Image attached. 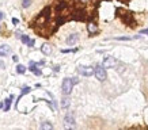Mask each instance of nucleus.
Instances as JSON below:
<instances>
[{
    "label": "nucleus",
    "mask_w": 148,
    "mask_h": 130,
    "mask_svg": "<svg viewBox=\"0 0 148 130\" xmlns=\"http://www.w3.org/2000/svg\"><path fill=\"white\" fill-rule=\"evenodd\" d=\"M78 72L80 73V75H83V76H93L94 75V68L93 67H83V65H80V67L78 68Z\"/></svg>",
    "instance_id": "423d86ee"
},
{
    "label": "nucleus",
    "mask_w": 148,
    "mask_h": 130,
    "mask_svg": "<svg viewBox=\"0 0 148 130\" xmlns=\"http://www.w3.org/2000/svg\"><path fill=\"white\" fill-rule=\"evenodd\" d=\"M71 18H72L73 20L83 22V20H86V18H87V12H86V10H83V8L73 10V12L71 14Z\"/></svg>",
    "instance_id": "f03ea898"
},
{
    "label": "nucleus",
    "mask_w": 148,
    "mask_h": 130,
    "mask_svg": "<svg viewBox=\"0 0 148 130\" xmlns=\"http://www.w3.org/2000/svg\"><path fill=\"white\" fill-rule=\"evenodd\" d=\"M76 50H78V49H73L72 52H76ZM61 53H69V50H63V52H61Z\"/></svg>",
    "instance_id": "b1692460"
},
{
    "label": "nucleus",
    "mask_w": 148,
    "mask_h": 130,
    "mask_svg": "<svg viewBox=\"0 0 148 130\" xmlns=\"http://www.w3.org/2000/svg\"><path fill=\"white\" fill-rule=\"evenodd\" d=\"M94 75L96 76V79L98 80H101V81H103V80H106V69H105L103 67H101V65H98V67H95L94 68Z\"/></svg>",
    "instance_id": "20e7f679"
},
{
    "label": "nucleus",
    "mask_w": 148,
    "mask_h": 130,
    "mask_svg": "<svg viewBox=\"0 0 148 130\" xmlns=\"http://www.w3.org/2000/svg\"><path fill=\"white\" fill-rule=\"evenodd\" d=\"M33 72H34V75H35V76H41V75H42V72H41L40 69H37V68H35V69L33 71Z\"/></svg>",
    "instance_id": "412c9836"
},
{
    "label": "nucleus",
    "mask_w": 148,
    "mask_h": 130,
    "mask_svg": "<svg viewBox=\"0 0 148 130\" xmlns=\"http://www.w3.org/2000/svg\"><path fill=\"white\" fill-rule=\"evenodd\" d=\"M141 33H143V34H147V35H148V29H145V30H143V31H141Z\"/></svg>",
    "instance_id": "393cba45"
},
{
    "label": "nucleus",
    "mask_w": 148,
    "mask_h": 130,
    "mask_svg": "<svg viewBox=\"0 0 148 130\" xmlns=\"http://www.w3.org/2000/svg\"><path fill=\"white\" fill-rule=\"evenodd\" d=\"M11 53V47L8 45H1L0 46V56H8Z\"/></svg>",
    "instance_id": "1a4fd4ad"
},
{
    "label": "nucleus",
    "mask_w": 148,
    "mask_h": 130,
    "mask_svg": "<svg viewBox=\"0 0 148 130\" xmlns=\"http://www.w3.org/2000/svg\"><path fill=\"white\" fill-rule=\"evenodd\" d=\"M27 45H29V46H34V41H33V39H30Z\"/></svg>",
    "instance_id": "5701e85b"
},
{
    "label": "nucleus",
    "mask_w": 148,
    "mask_h": 130,
    "mask_svg": "<svg viewBox=\"0 0 148 130\" xmlns=\"http://www.w3.org/2000/svg\"><path fill=\"white\" fill-rule=\"evenodd\" d=\"M20 38H22V42H23V43H26V45L29 43V41H30V38L27 37V35H22Z\"/></svg>",
    "instance_id": "6ab92c4d"
},
{
    "label": "nucleus",
    "mask_w": 148,
    "mask_h": 130,
    "mask_svg": "<svg viewBox=\"0 0 148 130\" xmlns=\"http://www.w3.org/2000/svg\"><path fill=\"white\" fill-rule=\"evenodd\" d=\"M78 41H79V34H78V33H73V34L68 35V38H67V43H68V45H75Z\"/></svg>",
    "instance_id": "6e6552de"
},
{
    "label": "nucleus",
    "mask_w": 148,
    "mask_h": 130,
    "mask_svg": "<svg viewBox=\"0 0 148 130\" xmlns=\"http://www.w3.org/2000/svg\"><path fill=\"white\" fill-rule=\"evenodd\" d=\"M72 88H73V81L72 79H64L63 80V85H61V91H63V94L64 95H69L71 92H72Z\"/></svg>",
    "instance_id": "7ed1b4c3"
},
{
    "label": "nucleus",
    "mask_w": 148,
    "mask_h": 130,
    "mask_svg": "<svg viewBox=\"0 0 148 130\" xmlns=\"http://www.w3.org/2000/svg\"><path fill=\"white\" fill-rule=\"evenodd\" d=\"M87 30H88V33H90V35H95V34H98V31H99L98 26H96L94 22H90V23L87 24Z\"/></svg>",
    "instance_id": "0eeeda50"
},
{
    "label": "nucleus",
    "mask_w": 148,
    "mask_h": 130,
    "mask_svg": "<svg viewBox=\"0 0 148 130\" xmlns=\"http://www.w3.org/2000/svg\"><path fill=\"white\" fill-rule=\"evenodd\" d=\"M3 16H4V15H3V12H0V20L3 19Z\"/></svg>",
    "instance_id": "a878e982"
},
{
    "label": "nucleus",
    "mask_w": 148,
    "mask_h": 130,
    "mask_svg": "<svg viewBox=\"0 0 148 130\" xmlns=\"http://www.w3.org/2000/svg\"><path fill=\"white\" fill-rule=\"evenodd\" d=\"M12 23H14V24H18V23H19V20H18L16 18H12Z\"/></svg>",
    "instance_id": "4be33fe9"
},
{
    "label": "nucleus",
    "mask_w": 148,
    "mask_h": 130,
    "mask_svg": "<svg viewBox=\"0 0 148 130\" xmlns=\"http://www.w3.org/2000/svg\"><path fill=\"white\" fill-rule=\"evenodd\" d=\"M64 8H67V3H65V1H61V3L56 7V11H57V12H61Z\"/></svg>",
    "instance_id": "4468645a"
},
{
    "label": "nucleus",
    "mask_w": 148,
    "mask_h": 130,
    "mask_svg": "<svg viewBox=\"0 0 148 130\" xmlns=\"http://www.w3.org/2000/svg\"><path fill=\"white\" fill-rule=\"evenodd\" d=\"M41 52L44 53V54H50L52 53V46H50L49 43H44L41 46Z\"/></svg>",
    "instance_id": "9b49d317"
},
{
    "label": "nucleus",
    "mask_w": 148,
    "mask_h": 130,
    "mask_svg": "<svg viewBox=\"0 0 148 130\" xmlns=\"http://www.w3.org/2000/svg\"><path fill=\"white\" fill-rule=\"evenodd\" d=\"M41 129H53V125L52 123H49V122H42L41 123Z\"/></svg>",
    "instance_id": "2eb2a0df"
},
{
    "label": "nucleus",
    "mask_w": 148,
    "mask_h": 130,
    "mask_svg": "<svg viewBox=\"0 0 148 130\" xmlns=\"http://www.w3.org/2000/svg\"><path fill=\"white\" fill-rule=\"evenodd\" d=\"M11 100H12V96L11 98H8L6 100V107H4V111H8L10 110V106H11Z\"/></svg>",
    "instance_id": "a211bd4d"
},
{
    "label": "nucleus",
    "mask_w": 148,
    "mask_h": 130,
    "mask_svg": "<svg viewBox=\"0 0 148 130\" xmlns=\"http://www.w3.org/2000/svg\"><path fill=\"white\" fill-rule=\"evenodd\" d=\"M27 92H30V88H29V87H26V88H23V91H22V95L19 96V99L22 98V96H23L25 94H27ZM19 99H18V100H19Z\"/></svg>",
    "instance_id": "aec40b11"
},
{
    "label": "nucleus",
    "mask_w": 148,
    "mask_h": 130,
    "mask_svg": "<svg viewBox=\"0 0 148 130\" xmlns=\"http://www.w3.org/2000/svg\"><path fill=\"white\" fill-rule=\"evenodd\" d=\"M65 125L67 126H71V127H75V119H73V117L71 115V114H68V115H65Z\"/></svg>",
    "instance_id": "9d476101"
},
{
    "label": "nucleus",
    "mask_w": 148,
    "mask_h": 130,
    "mask_svg": "<svg viewBox=\"0 0 148 130\" xmlns=\"http://www.w3.org/2000/svg\"><path fill=\"white\" fill-rule=\"evenodd\" d=\"M69 104H71V99L65 95L64 98H63V100H61V107H63V108H68Z\"/></svg>",
    "instance_id": "f8f14e48"
},
{
    "label": "nucleus",
    "mask_w": 148,
    "mask_h": 130,
    "mask_svg": "<svg viewBox=\"0 0 148 130\" xmlns=\"http://www.w3.org/2000/svg\"><path fill=\"white\" fill-rule=\"evenodd\" d=\"M117 16H120L122 19V22L126 24H129V26L135 27L137 23H135V22H132L133 19V16H132V14L128 11V10H124V8H117Z\"/></svg>",
    "instance_id": "f257e3e1"
},
{
    "label": "nucleus",
    "mask_w": 148,
    "mask_h": 130,
    "mask_svg": "<svg viewBox=\"0 0 148 130\" xmlns=\"http://www.w3.org/2000/svg\"><path fill=\"white\" fill-rule=\"evenodd\" d=\"M41 15L45 16L46 19H49V18H50V7H45V8L42 10V12H41Z\"/></svg>",
    "instance_id": "ddd939ff"
},
{
    "label": "nucleus",
    "mask_w": 148,
    "mask_h": 130,
    "mask_svg": "<svg viewBox=\"0 0 148 130\" xmlns=\"http://www.w3.org/2000/svg\"><path fill=\"white\" fill-rule=\"evenodd\" d=\"M31 3H33V0H23V1H22V7H23V8H27V7L31 6Z\"/></svg>",
    "instance_id": "f3484780"
},
{
    "label": "nucleus",
    "mask_w": 148,
    "mask_h": 130,
    "mask_svg": "<svg viewBox=\"0 0 148 130\" xmlns=\"http://www.w3.org/2000/svg\"><path fill=\"white\" fill-rule=\"evenodd\" d=\"M117 62H118V61H117L116 58L109 56V57H106L103 60V65H102V67H103L105 69H106V68H114V67H117Z\"/></svg>",
    "instance_id": "39448f33"
},
{
    "label": "nucleus",
    "mask_w": 148,
    "mask_h": 130,
    "mask_svg": "<svg viewBox=\"0 0 148 130\" xmlns=\"http://www.w3.org/2000/svg\"><path fill=\"white\" fill-rule=\"evenodd\" d=\"M1 107H3V104H1V103H0V108H1Z\"/></svg>",
    "instance_id": "bb28decb"
},
{
    "label": "nucleus",
    "mask_w": 148,
    "mask_h": 130,
    "mask_svg": "<svg viewBox=\"0 0 148 130\" xmlns=\"http://www.w3.org/2000/svg\"><path fill=\"white\" fill-rule=\"evenodd\" d=\"M16 72L19 73V75H23V73L26 72V68H25L23 65H18V67H16Z\"/></svg>",
    "instance_id": "dca6fc26"
}]
</instances>
